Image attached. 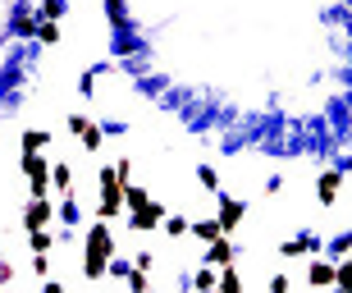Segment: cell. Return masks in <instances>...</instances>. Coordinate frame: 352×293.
Listing matches in <instances>:
<instances>
[{"label":"cell","mask_w":352,"mask_h":293,"mask_svg":"<svg viewBox=\"0 0 352 293\" xmlns=\"http://www.w3.org/2000/svg\"><path fill=\"white\" fill-rule=\"evenodd\" d=\"M124 202H129V211H142L146 202H156V197H151L142 184H124Z\"/></svg>","instance_id":"cell-19"},{"label":"cell","mask_w":352,"mask_h":293,"mask_svg":"<svg viewBox=\"0 0 352 293\" xmlns=\"http://www.w3.org/2000/svg\"><path fill=\"white\" fill-rule=\"evenodd\" d=\"M238 257H243V243H234L229 234H224L220 243H210L206 252H201V261H206V266H215V270H229Z\"/></svg>","instance_id":"cell-7"},{"label":"cell","mask_w":352,"mask_h":293,"mask_svg":"<svg viewBox=\"0 0 352 293\" xmlns=\"http://www.w3.org/2000/svg\"><path fill=\"white\" fill-rule=\"evenodd\" d=\"M55 138L46 133V129H28V133H19V151H46Z\"/></svg>","instance_id":"cell-13"},{"label":"cell","mask_w":352,"mask_h":293,"mask_svg":"<svg viewBox=\"0 0 352 293\" xmlns=\"http://www.w3.org/2000/svg\"><path fill=\"white\" fill-rule=\"evenodd\" d=\"M243 289H248V284H243V275H238L234 266L220 270V289H215V293H243Z\"/></svg>","instance_id":"cell-23"},{"label":"cell","mask_w":352,"mask_h":293,"mask_svg":"<svg viewBox=\"0 0 352 293\" xmlns=\"http://www.w3.org/2000/svg\"><path fill=\"white\" fill-rule=\"evenodd\" d=\"M41 293H65V284H60V280H46V284H41Z\"/></svg>","instance_id":"cell-35"},{"label":"cell","mask_w":352,"mask_h":293,"mask_svg":"<svg viewBox=\"0 0 352 293\" xmlns=\"http://www.w3.org/2000/svg\"><path fill=\"white\" fill-rule=\"evenodd\" d=\"M55 193H60V197L74 193V165H69V160H55Z\"/></svg>","instance_id":"cell-18"},{"label":"cell","mask_w":352,"mask_h":293,"mask_svg":"<svg viewBox=\"0 0 352 293\" xmlns=\"http://www.w3.org/2000/svg\"><path fill=\"white\" fill-rule=\"evenodd\" d=\"M87 124H91V115H82V110H74V115L65 120V129H69L74 138H82V133H87Z\"/></svg>","instance_id":"cell-28"},{"label":"cell","mask_w":352,"mask_h":293,"mask_svg":"<svg viewBox=\"0 0 352 293\" xmlns=\"http://www.w3.org/2000/svg\"><path fill=\"white\" fill-rule=\"evenodd\" d=\"M334 170H343V174H352V151H339V156H334Z\"/></svg>","instance_id":"cell-33"},{"label":"cell","mask_w":352,"mask_h":293,"mask_svg":"<svg viewBox=\"0 0 352 293\" xmlns=\"http://www.w3.org/2000/svg\"><path fill=\"white\" fill-rule=\"evenodd\" d=\"M60 37H65V32H60V23L41 19V28H37V41H41V46H60Z\"/></svg>","instance_id":"cell-25"},{"label":"cell","mask_w":352,"mask_h":293,"mask_svg":"<svg viewBox=\"0 0 352 293\" xmlns=\"http://www.w3.org/2000/svg\"><path fill=\"white\" fill-rule=\"evenodd\" d=\"M32 270H37L41 280H51V257H37V252H32Z\"/></svg>","instance_id":"cell-31"},{"label":"cell","mask_w":352,"mask_h":293,"mask_svg":"<svg viewBox=\"0 0 352 293\" xmlns=\"http://www.w3.org/2000/svg\"><path fill=\"white\" fill-rule=\"evenodd\" d=\"M110 51H115L119 60H133V55H142V41H138V37H129V32H115Z\"/></svg>","instance_id":"cell-14"},{"label":"cell","mask_w":352,"mask_h":293,"mask_svg":"<svg viewBox=\"0 0 352 293\" xmlns=\"http://www.w3.org/2000/svg\"><path fill=\"white\" fill-rule=\"evenodd\" d=\"M288 289H293V280H288L284 270H274L270 280H265V293H288Z\"/></svg>","instance_id":"cell-29"},{"label":"cell","mask_w":352,"mask_h":293,"mask_svg":"<svg viewBox=\"0 0 352 293\" xmlns=\"http://www.w3.org/2000/svg\"><path fill=\"white\" fill-rule=\"evenodd\" d=\"M325 293H343V289H325Z\"/></svg>","instance_id":"cell-36"},{"label":"cell","mask_w":352,"mask_h":293,"mask_svg":"<svg viewBox=\"0 0 352 293\" xmlns=\"http://www.w3.org/2000/svg\"><path fill=\"white\" fill-rule=\"evenodd\" d=\"M197 184L206 188V193H220V174H215V165H197Z\"/></svg>","instance_id":"cell-26"},{"label":"cell","mask_w":352,"mask_h":293,"mask_svg":"<svg viewBox=\"0 0 352 293\" xmlns=\"http://www.w3.org/2000/svg\"><path fill=\"white\" fill-rule=\"evenodd\" d=\"M101 5H105L110 28H115V32H129V10H124V0H101Z\"/></svg>","instance_id":"cell-17"},{"label":"cell","mask_w":352,"mask_h":293,"mask_svg":"<svg viewBox=\"0 0 352 293\" xmlns=\"http://www.w3.org/2000/svg\"><path fill=\"white\" fill-rule=\"evenodd\" d=\"M243 215H248V202L243 197H229V193H215V220H220V229L234 239L238 225H243Z\"/></svg>","instance_id":"cell-4"},{"label":"cell","mask_w":352,"mask_h":293,"mask_svg":"<svg viewBox=\"0 0 352 293\" xmlns=\"http://www.w3.org/2000/svg\"><path fill=\"white\" fill-rule=\"evenodd\" d=\"M60 225H65V229H78L82 225V211H78V197H74V193L60 197Z\"/></svg>","instance_id":"cell-15"},{"label":"cell","mask_w":352,"mask_h":293,"mask_svg":"<svg viewBox=\"0 0 352 293\" xmlns=\"http://www.w3.org/2000/svg\"><path fill=\"white\" fill-rule=\"evenodd\" d=\"M110 275H115V280H129V275H133V261L115 257V261H110Z\"/></svg>","instance_id":"cell-30"},{"label":"cell","mask_w":352,"mask_h":293,"mask_svg":"<svg viewBox=\"0 0 352 293\" xmlns=\"http://www.w3.org/2000/svg\"><path fill=\"white\" fill-rule=\"evenodd\" d=\"M192 239L201 243V248H210V243H220V239H224L220 220H192Z\"/></svg>","instance_id":"cell-11"},{"label":"cell","mask_w":352,"mask_h":293,"mask_svg":"<svg viewBox=\"0 0 352 293\" xmlns=\"http://www.w3.org/2000/svg\"><path fill=\"white\" fill-rule=\"evenodd\" d=\"M325 252H329V257H339V261H343V257L352 252V229H343V234H334V239L325 243Z\"/></svg>","instance_id":"cell-21"},{"label":"cell","mask_w":352,"mask_h":293,"mask_svg":"<svg viewBox=\"0 0 352 293\" xmlns=\"http://www.w3.org/2000/svg\"><path fill=\"white\" fill-rule=\"evenodd\" d=\"M28 243H32V252H37V257H51L55 234H51V229H37V234H28Z\"/></svg>","instance_id":"cell-22"},{"label":"cell","mask_w":352,"mask_h":293,"mask_svg":"<svg viewBox=\"0 0 352 293\" xmlns=\"http://www.w3.org/2000/svg\"><path fill=\"white\" fill-rule=\"evenodd\" d=\"M37 14L41 19H51V23H60L69 14V0H37Z\"/></svg>","instance_id":"cell-20"},{"label":"cell","mask_w":352,"mask_h":293,"mask_svg":"<svg viewBox=\"0 0 352 293\" xmlns=\"http://www.w3.org/2000/svg\"><path fill=\"white\" fill-rule=\"evenodd\" d=\"M37 28H41V14L28 5V0H19L10 10V37H32L37 41Z\"/></svg>","instance_id":"cell-6"},{"label":"cell","mask_w":352,"mask_h":293,"mask_svg":"<svg viewBox=\"0 0 352 293\" xmlns=\"http://www.w3.org/2000/svg\"><path fill=\"white\" fill-rule=\"evenodd\" d=\"M343 193V170H320V179H316V202L320 206H334Z\"/></svg>","instance_id":"cell-10"},{"label":"cell","mask_w":352,"mask_h":293,"mask_svg":"<svg viewBox=\"0 0 352 293\" xmlns=\"http://www.w3.org/2000/svg\"><path fill=\"white\" fill-rule=\"evenodd\" d=\"M274 252L279 257H307V252H325V239H320V234H311V229H302L298 239H288V243H279V248H274Z\"/></svg>","instance_id":"cell-8"},{"label":"cell","mask_w":352,"mask_h":293,"mask_svg":"<svg viewBox=\"0 0 352 293\" xmlns=\"http://www.w3.org/2000/svg\"><path fill=\"white\" fill-rule=\"evenodd\" d=\"M55 220H60V202H55V197H32V202L23 206V215H19V225H23V234L51 229Z\"/></svg>","instance_id":"cell-3"},{"label":"cell","mask_w":352,"mask_h":293,"mask_svg":"<svg viewBox=\"0 0 352 293\" xmlns=\"http://www.w3.org/2000/svg\"><path fill=\"white\" fill-rule=\"evenodd\" d=\"M133 266H138V270H151V266H156V252H138V257H133Z\"/></svg>","instance_id":"cell-32"},{"label":"cell","mask_w":352,"mask_h":293,"mask_svg":"<svg viewBox=\"0 0 352 293\" xmlns=\"http://www.w3.org/2000/svg\"><path fill=\"white\" fill-rule=\"evenodd\" d=\"M101 142H105V124H96V120H91V124H87V133L78 138V146L87 151V156H96V151H101Z\"/></svg>","instance_id":"cell-16"},{"label":"cell","mask_w":352,"mask_h":293,"mask_svg":"<svg viewBox=\"0 0 352 293\" xmlns=\"http://www.w3.org/2000/svg\"><path fill=\"white\" fill-rule=\"evenodd\" d=\"M215 289H220V275H215V266L201 261V266L192 270V293H215Z\"/></svg>","instance_id":"cell-12"},{"label":"cell","mask_w":352,"mask_h":293,"mask_svg":"<svg viewBox=\"0 0 352 293\" xmlns=\"http://www.w3.org/2000/svg\"><path fill=\"white\" fill-rule=\"evenodd\" d=\"M165 234H170V239H188V234H192V220H188V215H170V220H165Z\"/></svg>","instance_id":"cell-24"},{"label":"cell","mask_w":352,"mask_h":293,"mask_svg":"<svg viewBox=\"0 0 352 293\" xmlns=\"http://www.w3.org/2000/svg\"><path fill=\"white\" fill-rule=\"evenodd\" d=\"M146 275H151V270H138L133 266V275L124 284H129V293H151V280H146Z\"/></svg>","instance_id":"cell-27"},{"label":"cell","mask_w":352,"mask_h":293,"mask_svg":"<svg viewBox=\"0 0 352 293\" xmlns=\"http://www.w3.org/2000/svg\"><path fill=\"white\" fill-rule=\"evenodd\" d=\"M110 261H115V234L101 215H91L87 234H82V280L96 284L110 275Z\"/></svg>","instance_id":"cell-1"},{"label":"cell","mask_w":352,"mask_h":293,"mask_svg":"<svg viewBox=\"0 0 352 293\" xmlns=\"http://www.w3.org/2000/svg\"><path fill=\"white\" fill-rule=\"evenodd\" d=\"M279 193H284V179H279V174H274V179H265V197H279Z\"/></svg>","instance_id":"cell-34"},{"label":"cell","mask_w":352,"mask_h":293,"mask_svg":"<svg viewBox=\"0 0 352 293\" xmlns=\"http://www.w3.org/2000/svg\"><path fill=\"white\" fill-rule=\"evenodd\" d=\"M170 211H165V202H146L142 211H129V229L133 234H151V229H165Z\"/></svg>","instance_id":"cell-5"},{"label":"cell","mask_w":352,"mask_h":293,"mask_svg":"<svg viewBox=\"0 0 352 293\" xmlns=\"http://www.w3.org/2000/svg\"><path fill=\"white\" fill-rule=\"evenodd\" d=\"M96 188H101V206H96V215H101V220H119V215L129 211V202H124V174H119V165H101V174H96Z\"/></svg>","instance_id":"cell-2"},{"label":"cell","mask_w":352,"mask_h":293,"mask_svg":"<svg viewBox=\"0 0 352 293\" xmlns=\"http://www.w3.org/2000/svg\"><path fill=\"white\" fill-rule=\"evenodd\" d=\"M307 284H311V289H334V284H339V261L311 257V261H307Z\"/></svg>","instance_id":"cell-9"}]
</instances>
